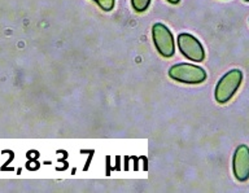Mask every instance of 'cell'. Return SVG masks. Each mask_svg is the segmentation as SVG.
I'll list each match as a JSON object with an SVG mask.
<instances>
[{
  "mask_svg": "<svg viewBox=\"0 0 249 193\" xmlns=\"http://www.w3.org/2000/svg\"><path fill=\"white\" fill-rule=\"evenodd\" d=\"M178 48L186 58L194 62H201L205 60V51L201 43L195 38L194 35L182 33L178 35Z\"/></svg>",
  "mask_w": 249,
  "mask_h": 193,
  "instance_id": "277c9868",
  "label": "cell"
},
{
  "mask_svg": "<svg viewBox=\"0 0 249 193\" xmlns=\"http://www.w3.org/2000/svg\"><path fill=\"white\" fill-rule=\"evenodd\" d=\"M169 77L179 83L198 85L206 79V71L200 66L192 64H177L169 70Z\"/></svg>",
  "mask_w": 249,
  "mask_h": 193,
  "instance_id": "7a4b0ae2",
  "label": "cell"
},
{
  "mask_svg": "<svg viewBox=\"0 0 249 193\" xmlns=\"http://www.w3.org/2000/svg\"><path fill=\"white\" fill-rule=\"evenodd\" d=\"M244 1H249V0H244Z\"/></svg>",
  "mask_w": 249,
  "mask_h": 193,
  "instance_id": "30bf717a",
  "label": "cell"
},
{
  "mask_svg": "<svg viewBox=\"0 0 249 193\" xmlns=\"http://www.w3.org/2000/svg\"><path fill=\"white\" fill-rule=\"evenodd\" d=\"M152 38L157 52L162 57L170 58L175 53V42L171 31L163 23H155L152 26Z\"/></svg>",
  "mask_w": 249,
  "mask_h": 193,
  "instance_id": "3957f363",
  "label": "cell"
},
{
  "mask_svg": "<svg viewBox=\"0 0 249 193\" xmlns=\"http://www.w3.org/2000/svg\"><path fill=\"white\" fill-rule=\"evenodd\" d=\"M233 176L239 182H247L249 179V148L239 145L232 158Z\"/></svg>",
  "mask_w": 249,
  "mask_h": 193,
  "instance_id": "5b68a950",
  "label": "cell"
},
{
  "mask_svg": "<svg viewBox=\"0 0 249 193\" xmlns=\"http://www.w3.org/2000/svg\"><path fill=\"white\" fill-rule=\"evenodd\" d=\"M149 3H151V0H131V5L134 8V11L135 12H145L149 7Z\"/></svg>",
  "mask_w": 249,
  "mask_h": 193,
  "instance_id": "8992f818",
  "label": "cell"
},
{
  "mask_svg": "<svg viewBox=\"0 0 249 193\" xmlns=\"http://www.w3.org/2000/svg\"><path fill=\"white\" fill-rule=\"evenodd\" d=\"M95 1L105 12L112 11L113 8H114V4H116V0H95Z\"/></svg>",
  "mask_w": 249,
  "mask_h": 193,
  "instance_id": "52a82bcc",
  "label": "cell"
},
{
  "mask_svg": "<svg viewBox=\"0 0 249 193\" xmlns=\"http://www.w3.org/2000/svg\"><path fill=\"white\" fill-rule=\"evenodd\" d=\"M167 1H169V3H171V4H178L180 0H167Z\"/></svg>",
  "mask_w": 249,
  "mask_h": 193,
  "instance_id": "9c48e42d",
  "label": "cell"
},
{
  "mask_svg": "<svg viewBox=\"0 0 249 193\" xmlns=\"http://www.w3.org/2000/svg\"><path fill=\"white\" fill-rule=\"evenodd\" d=\"M241 81H243V73L240 70L233 69L225 74L215 86L214 97H215L217 103L226 104L227 101L231 100L233 95L236 93L237 88L240 87Z\"/></svg>",
  "mask_w": 249,
  "mask_h": 193,
  "instance_id": "6da1fadb",
  "label": "cell"
},
{
  "mask_svg": "<svg viewBox=\"0 0 249 193\" xmlns=\"http://www.w3.org/2000/svg\"><path fill=\"white\" fill-rule=\"evenodd\" d=\"M26 167L29 169V170H38L39 163L35 162V161H29V162L26 163Z\"/></svg>",
  "mask_w": 249,
  "mask_h": 193,
  "instance_id": "ba28073f",
  "label": "cell"
}]
</instances>
